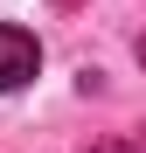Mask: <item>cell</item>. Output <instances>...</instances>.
Returning a JSON list of instances; mask_svg holds the SVG:
<instances>
[{
    "label": "cell",
    "mask_w": 146,
    "mask_h": 153,
    "mask_svg": "<svg viewBox=\"0 0 146 153\" xmlns=\"http://www.w3.org/2000/svg\"><path fill=\"white\" fill-rule=\"evenodd\" d=\"M35 63H42V49L28 28H0V91H21L35 76Z\"/></svg>",
    "instance_id": "obj_1"
},
{
    "label": "cell",
    "mask_w": 146,
    "mask_h": 153,
    "mask_svg": "<svg viewBox=\"0 0 146 153\" xmlns=\"http://www.w3.org/2000/svg\"><path fill=\"white\" fill-rule=\"evenodd\" d=\"M90 153H132V146H118V139H104V146H90Z\"/></svg>",
    "instance_id": "obj_2"
},
{
    "label": "cell",
    "mask_w": 146,
    "mask_h": 153,
    "mask_svg": "<svg viewBox=\"0 0 146 153\" xmlns=\"http://www.w3.org/2000/svg\"><path fill=\"white\" fill-rule=\"evenodd\" d=\"M139 63H146V35H139Z\"/></svg>",
    "instance_id": "obj_3"
}]
</instances>
